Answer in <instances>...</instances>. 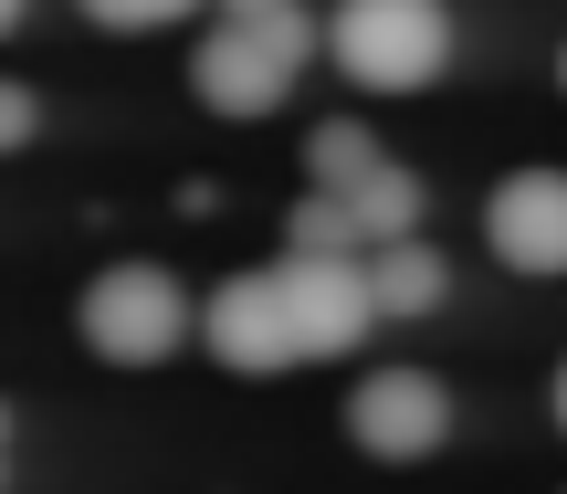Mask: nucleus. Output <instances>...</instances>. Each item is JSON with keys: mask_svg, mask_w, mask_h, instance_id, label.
Returning a JSON list of instances; mask_svg holds the SVG:
<instances>
[{"mask_svg": "<svg viewBox=\"0 0 567 494\" xmlns=\"http://www.w3.org/2000/svg\"><path fill=\"white\" fill-rule=\"evenodd\" d=\"M347 210H358L368 253H379V243H410V231H421L431 189H421V168H400V158H389V168H379V179H368V189H358V200H347Z\"/></svg>", "mask_w": 567, "mask_h": 494, "instance_id": "nucleus-11", "label": "nucleus"}, {"mask_svg": "<svg viewBox=\"0 0 567 494\" xmlns=\"http://www.w3.org/2000/svg\"><path fill=\"white\" fill-rule=\"evenodd\" d=\"M74 327H84V348H95L105 369H158V358H179L189 337H200V306L179 295L168 264H105L95 285H84Z\"/></svg>", "mask_w": 567, "mask_h": 494, "instance_id": "nucleus-2", "label": "nucleus"}, {"mask_svg": "<svg viewBox=\"0 0 567 494\" xmlns=\"http://www.w3.org/2000/svg\"><path fill=\"white\" fill-rule=\"evenodd\" d=\"M557 421H567V369H557Z\"/></svg>", "mask_w": 567, "mask_h": 494, "instance_id": "nucleus-17", "label": "nucleus"}, {"mask_svg": "<svg viewBox=\"0 0 567 494\" xmlns=\"http://www.w3.org/2000/svg\"><path fill=\"white\" fill-rule=\"evenodd\" d=\"M221 21L252 32V42H274L295 74H305V53H316V11H305V0H221Z\"/></svg>", "mask_w": 567, "mask_h": 494, "instance_id": "nucleus-12", "label": "nucleus"}, {"mask_svg": "<svg viewBox=\"0 0 567 494\" xmlns=\"http://www.w3.org/2000/svg\"><path fill=\"white\" fill-rule=\"evenodd\" d=\"M347 442L368 463H431L452 442V390L431 369H368L347 390Z\"/></svg>", "mask_w": 567, "mask_h": 494, "instance_id": "nucleus-3", "label": "nucleus"}, {"mask_svg": "<svg viewBox=\"0 0 567 494\" xmlns=\"http://www.w3.org/2000/svg\"><path fill=\"white\" fill-rule=\"evenodd\" d=\"M0 453H11V400H0Z\"/></svg>", "mask_w": 567, "mask_h": 494, "instance_id": "nucleus-16", "label": "nucleus"}, {"mask_svg": "<svg viewBox=\"0 0 567 494\" xmlns=\"http://www.w3.org/2000/svg\"><path fill=\"white\" fill-rule=\"evenodd\" d=\"M484 243L515 274H567V168H515L484 200Z\"/></svg>", "mask_w": 567, "mask_h": 494, "instance_id": "nucleus-5", "label": "nucleus"}, {"mask_svg": "<svg viewBox=\"0 0 567 494\" xmlns=\"http://www.w3.org/2000/svg\"><path fill=\"white\" fill-rule=\"evenodd\" d=\"M21 11H32V0H0V32H21Z\"/></svg>", "mask_w": 567, "mask_h": 494, "instance_id": "nucleus-15", "label": "nucleus"}, {"mask_svg": "<svg viewBox=\"0 0 567 494\" xmlns=\"http://www.w3.org/2000/svg\"><path fill=\"white\" fill-rule=\"evenodd\" d=\"M200 0H84V21L95 32H168V21H189Z\"/></svg>", "mask_w": 567, "mask_h": 494, "instance_id": "nucleus-13", "label": "nucleus"}, {"mask_svg": "<svg viewBox=\"0 0 567 494\" xmlns=\"http://www.w3.org/2000/svg\"><path fill=\"white\" fill-rule=\"evenodd\" d=\"M200 348L221 358L231 379H274V369H305L295 306H284V264H274V274H231V285L210 295V306H200Z\"/></svg>", "mask_w": 567, "mask_h": 494, "instance_id": "nucleus-4", "label": "nucleus"}, {"mask_svg": "<svg viewBox=\"0 0 567 494\" xmlns=\"http://www.w3.org/2000/svg\"><path fill=\"white\" fill-rule=\"evenodd\" d=\"M557 84H567V53H557Z\"/></svg>", "mask_w": 567, "mask_h": 494, "instance_id": "nucleus-18", "label": "nucleus"}, {"mask_svg": "<svg viewBox=\"0 0 567 494\" xmlns=\"http://www.w3.org/2000/svg\"><path fill=\"white\" fill-rule=\"evenodd\" d=\"M284 84H295V63L274 53V42H252V32H200V53H189V95L210 105V116H274L284 105Z\"/></svg>", "mask_w": 567, "mask_h": 494, "instance_id": "nucleus-7", "label": "nucleus"}, {"mask_svg": "<svg viewBox=\"0 0 567 494\" xmlns=\"http://www.w3.org/2000/svg\"><path fill=\"white\" fill-rule=\"evenodd\" d=\"M284 306H295L305 358H358V348H368V327H379L368 264H295V253H284Z\"/></svg>", "mask_w": 567, "mask_h": 494, "instance_id": "nucleus-6", "label": "nucleus"}, {"mask_svg": "<svg viewBox=\"0 0 567 494\" xmlns=\"http://www.w3.org/2000/svg\"><path fill=\"white\" fill-rule=\"evenodd\" d=\"M32 137H42V95H32V84H0V158L32 147Z\"/></svg>", "mask_w": 567, "mask_h": 494, "instance_id": "nucleus-14", "label": "nucleus"}, {"mask_svg": "<svg viewBox=\"0 0 567 494\" xmlns=\"http://www.w3.org/2000/svg\"><path fill=\"white\" fill-rule=\"evenodd\" d=\"M284 253H295V264H368V231H358V210H347L337 189H305V200L284 210Z\"/></svg>", "mask_w": 567, "mask_h": 494, "instance_id": "nucleus-9", "label": "nucleus"}, {"mask_svg": "<svg viewBox=\"0 0 567 494\" xmlns=\"http://www.w3.org/2000/svg\"><path fill=\"white\" fill-rule=\"evenodd\" d=\"M368 295H379V316H431L452 295V264L410 231V243H379L368 253Z\"/></svg>", "mask_w": 567, "mask_h": 494, "instance_id": "nucleus-8", "label": "nucleus"}, {"mask_svg": "<svg viewBox=\"0 0 567 494\" xmlns=\"http://www.w3.org/2000/svg\"><path fill=\"white\" fill-rule=\"evenodd\" d=\"M326 53H337V74L358 95H421L452 63V11L442 0H337Z\"/></svg>", "mask_w": 567, "mask_h": 494, "instance_id": "nucleus-1", "label": "nucleus"}, {"mask_svg": "<svg viewBox=\"0 0 567 494\" xmlns=\"http://www.w3.org/2000/svg\"><path fill=\"white\" fill-rule=\"evenodd\" d=\"M379 168H389V158H379V137H368L358 116H326L316 137H305V189H337V200H358Z\"/></svg>", "mask_w": 567, "mask_h": 494, "instance_id": "nucleus-10", "label": "nucleus"}]
</instances>
